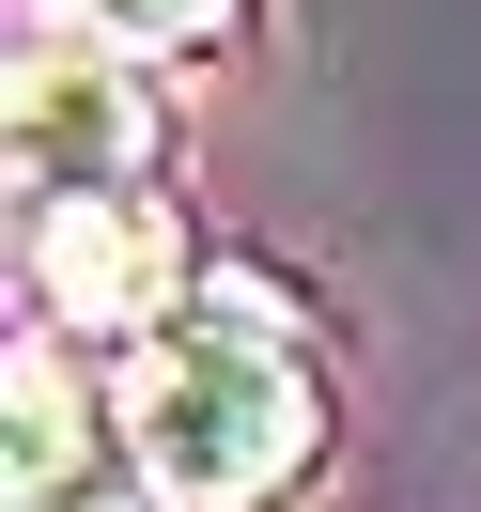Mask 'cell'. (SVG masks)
<instances>
[{
    "label": "cell",
    "mask_w": 481,
    "mask_h": 512,
    "mask_svg": "<svg viewBox=\"0 0 481 512\" xmlns=\"http://www.w3.org/2000/svg\"><path fill=\"white\" fill-rule=\"evenodd\" d=\"M125 450H140V481L171 512H280L311 481V450H326V388L280 342V311L187 295L125 373Z\"/></svg>",
    "instance_id": "obj_1"
},
{
    "label": "cell",
    "mask_w": 481,
    "mask_h": 512,
    "mask_svg": "<svg viewBox=\"0 0 481 512\" xmlns=\"http://www.w3.org/2000/svg\"><path fill=\"white\" fill-rule=\"evenodd\" d=\"M140 156H156V109H140L125 47L32 16L16 32V187L32 202H109V187H140Z\"/></svg>",
    "instance_id": "obj_2"
},
{
    "label": "cell",
    "mask_w": 481,
    "mask_h": 512,
    "mask_svg": "<svg viewBox=\"0 0 481 512\" xmlns=\"http://www.w3.org/2000/svg\"><path fill=\"white\" fill-rule=\"evenodd\" d=\"M187 233H171L156 187H109V202H32V326H171L187 311Z\"/></svg>",
    "instance_id": "obj_3"
},
{
    "label": "cell",
    "mask_w": 481,
    "mask_h": 512,
    "mask_svg": "<svg viewBox=\"0 0 481 512\" xmlns=\"http://www.w3.org/2000/svg\"><path fill=\"white\" fill-rule=\"evenodd\" d=\"M16 512H171L125 450V404L63 373V326L16 342Z\"/></svg>",
    "instance_id": "obj_4"
},
{
    "label": "cell",
    "mask_w": 481,
    "mask_h": 512,
    "mask_svg": "<svg viewBox=\"0 0 481 512\" xmlns=\"http://www.w3.org/2000/svg\"><path fill=\"white\" fill-rule=\"evenodd\" d=\"M249 0H78V32L125 47V63H187V47H233Z\"/></svg>",
    "instance_id": "obj_5"
}]
</instances>
